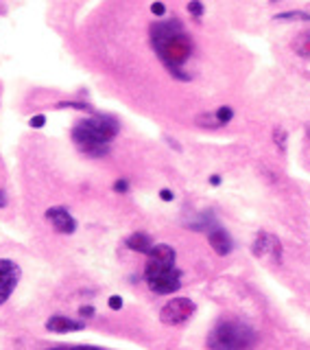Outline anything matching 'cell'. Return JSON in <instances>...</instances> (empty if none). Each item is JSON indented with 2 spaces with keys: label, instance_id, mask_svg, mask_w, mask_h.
<instances>
[{
  "label": "cell",
  "instance_id": "cell-1",
  "mask_svg": "<svg viewBox=\"0 0 310 350\" xmlns=\"http://www.w3.org/2000/svg\"><path fill=\"white\" fill-rule=\"evenodd\" d=\"M149 33H151V44H153L158 57L162 60V64H164L177 79L188 81L190 77L183 72V64L193 55V40L183 31L181 22L177 18L153 22Z\"/></svg>",
  "mask_w": 310,
  "mask_h": 350
},
{
  "label": "cell",
  "instance_id": "cell-2",
  "mask_svg": "<svg viewBox=\"0 0 310 350\" xmlns=\"http://www.w3.org/2000/svg\"><path fill=\"white\" fill-rule=\"evenodd\" d=\"M118 121L109 114H94L72 127V140L90 158H103L109 153V142L118 134Z\"/></svg>",
  "mask_w": 310,
  "mask_h": 350
},
{
  "label": "cell",
  "instance_id": "cell-3",
  "mask_svg": "<svg viewBox=\"0 0 310 350\" xmlns=\"http://www.w3.org/2000/svg\"><path fill=\"white\" fill-rule=\"evenodd\" d=\"M210 350H252L258 344V333L240 319L227 317L214 324V328L205 337Z\"/></svg>",
  "mask_w": 310,
  "mask_h": 350
},
{
  "label": "cell",
  "instance_id": "cell-4",
  "mask_svg": "<svg viewBox=\"0 0 310 350\" xmlns=\"http://www.w3.org/2000/svg\"><path fill=\"white\" fill-rule=\"evenodd\" d=\"M144 278H146L149 289L158 296L173 294V291H177L181 287L179 269H175V265H166V262H158V260H151V258L146 260Z\"/></svg>",
  "mask_w": 310,
  "mask_h": 350
},
{
  "label": "cell",
  "instance_id": "cell-5",
  "mask_svg": "<svg viewBox=\"0 0 310 350\" xmlns=\"http://www.w3.org/2000/svg\"><path fill=\"white\" fill-rule=\"evenodd\" d=\"M195 309L197 306L190 298H173V300H168L162 306L160 319H162V324H166V326H179L193 317Z\"/></svg>",
  "mask_w": 310,
  "mask_h": 350
},
{
  "label": "cell",
  "instance_id": "cell-6",
  "mask_svg": "<svg viewBox=\"0 0 310 350\" xmlns=\"http://www.w3.org/2000/svg\"><path fill=\"white\" fill-rule=\"evenodd\" d=\"M20 280V267L9 258H0V304L9 300Z\"/></svg>",
  "mask_w": 310,
  "mask_h": 350
},
{
  "label": "cell",
  "instance_id": "cell-7",
  "mask_svg": "<svg viewBox=\"0 0 310 350\" xmlns=\"http://www.w3.org/2000/svg\"><path fill=\"white\" fill-rule=\"evenodd\" d=\"M254 256L271 258L273 262H280L282 260V243L269 232H260L254 241Z\"/></svg>",
  "mask_w": 310,
  "mask_h": 350
},
{
  "label": "cell",
  "instance_id": "cell-8",
  "mask_svg": "<svg viewBox=\"0 0 310 350\" xmlns=\"http://www.w3.org/2000/svg\"><path fill=\"white\" fill-rule=\"evenodd\" d=\"M46 219L50 221V225L59 232V235H72L77 230V221L68 210L61 208V206H55V208H48L46 210Z\"/></svg>",
  "mask_w": 310,
  "mask_h": 350
},
{
  "label": "cell",
  "instance_id": "cell-9",
  "mask_svg": "<svg viewBox=\"0 0 310 350\" xmlns=\"http://www.w3.org/2000/svg\"><path fill=\"white\" fill-rule=\"evenodd\" d=\"M208 241H210V245H212V250L219 254V256H227V254L232 252V237L227 235V232L223 228H219V225H214V228L208 230Z\"/></svg>",
  "mask_w": 310,
  "mask_h": 350
},
{
  "label": "cell",
  "instance_id": "cell-10",
  "mask_svg": "<svg viewBox=\"0 0 310 350\" xmlns=\"http://www.w3.org/2000/svg\"><path fill=\"white\" fill-rule=\"evenodd\" d=\"M46 328H48L50 333H75V331H81V328H83V324L75 322V319H70V317L55 315V317H50L48 322H46Z\"/></svg>",
  "mask_w": 310,
  "mask_h": 350
},
{
  "label": "cell",
  "instance_id": "cell-11",
  "mask_svg": "<svg viewBox=\"0 0 310 350\" xmlns=\"http://www.w3.org/2000/svg\"><path fill=\"white\" fill-rule=\"evenodd\" d=\"M151 260H158V262H166V265H175V250L171 245H166V243H158V245H153L149 254H146Z\"/></svg>",
  "mask_w": 310,
  "mask_h": 350
},
{
  "label": "cell",
  "instance_id": "cell-12",
  "mask_svg": "<svg viewBox=\"0 0 310 350\" xmlns=\"http://www.w3.org/2000/svg\"><path fill=\"white\" fill-rule=\"evenodd\" d=\"M127 247L134 252H140V254H149V250L153 247V239L146 235V232H134V235L127 239Z\"/></svg>",
  "mask_w": 310,
  "mask_h": 350
},
{
  "label": "cell",
  "instance_id": "cell-13",
  "mask_svg": "<svg viewBox=\"0 0 310 350\" xmlns=\"http://www.w3.org/2000/svg\"><path fill=\"white\" fill-rule=\"evenodd\" d=\"M293 50L304 60H310V31H301L297 38L293 40Z\"/></svg>",
  "mask_w": 310,
  "mask_h": 350
},
{
  "label": "cell",
  "instance_id": "cell-14",
  "mask_svg": "<svg viewBox=\"0 0 310 350\" xmlns=\"http://www.w3.org/2000/svg\"><path fill=\"white\" fill-rule=\"evenodd\" d=\"M197 125L199 127H210V129H216V127H223L216 119V114H201L197 116Z\"/></svg>",
  "mask_w": 310,
  "mask_h": 350
},
{
  "label": "cell",
  "instance_id": "cell-15",
  "mask_svg": "<svg viewBox=\"0 0 310 350\" xmlns=\"http://www.w3.org/2000/svg\"><path fill=\"white\" fill-rule=\"evenodd\" d=\"M273 20H275V22H282V20H308L310 22V13H306V11H284V13H277Z\"/></svg>",
  "mask_w": 310,
  "mask_h": 350
},
{
  "label": "cell",
  "instance_id": "cell-16",
  "mask_svg": "<svg viewBox=\"0 0 310 350\" xmlns=\"http://www.w3.org/2000/svg\"><path fill=\"white\" fill-rule=\"evenodd\" d=\"M286 140H289V136H286L284 127H275V129H273V142H275V147L282 153L286 151Z\"/></svg>",
  "mask_w": 310,
  "mask_h": 350
},
{
  "label": "cell",
  "instance_id": "cell-17",
  "mask_svg": "<svg viewBox=\"0 0 310 350\" xmlns=\"http://www.w3.org/2000/svg\"><path fill=\"white\" fill-rule=\"evenodd\" d=\"M216 119H219L221 125H227V123H230V121L234 119V109H232L230 105L219 107V109H216Z\"/></svg>",
  "mask_w": 310,
  "mask_h": 350
},
{
  "label": "cell",
  "instance_id": "cell-18",
  "mask_svg": "<svg viewBox=\"0 0 310 350\" xmlns=\"http://www.w3.org/2000/svg\"><path fill=\"white\" fill-rule=\"evenodd\" d=\"M57 107H72V109H79V112H94L92 105L77 103V101H61V103H57Z\"/></svg>",
  "mask_w": 310,
  "mask_h": 350
},
{
  "label": "cell",
  "instance_id": "cell-19",
  "mask_svg": "<svg viewBox=\"0 0 310 350\" xmlns=\"http://www.w3.org/2000/svg\"><path fill=\"white\" fill-rule=\"evenodd\" d=\"M203 3L201 0H190V5H188V13L190 16H195V18H201L203 16Z\"/></svg>",
  "mask_w": 310,
  "mask_h": 350
},
{
  "label": "cell",
  "instance_id": "cell-20",
  "mask_svg": "<svg viewBox=\"0 0 310 350\" xmlns=\"http://www.w3.org/2000/svg\"><path fill=\"white\" fill-rule=\"evenodd\" d=\"M28 125H31L33 129H42L44 125H46V116H44V114H35V116H31Z\"/></svg>",
  "mask_w": 310,
  "mask_h": 350
},
{
  "label": "cell",
  "instance_id": "cell-21",
  "mask_svg": "<svg viewBox=\"0 0 310 350\" xmlns=\"http://www.w3.org/2000/svg\"><path fill=\"white\" fill-rule=\"evenodd\" d=\"M151 13H153V16H158V18H162L166 13V5L160 3V0H158V3H153L151 5Z\"/></svg>",
  "mask_w": 310,
  "mask_h": 350
},
{
  "label": "cell",
  "instance_id": "cell-22",
  "mask_svg": "<svg viewBox=\"0 0 310 350\" xmlns=\"http://www.w3.org/2000/svg\"><path fill=\"white\" fill-rule=\"evenodd\" d=\"M107 304H109V309L120 311V309H122V298H120V296H112V298L107 300Z\"/></svg>",
  "mask_w": 310,
  "mask_h": 350
},
{
  "label": "cell",
  "instance_id": "cell-23",
  "mask_svg": "<svg viewBox=\"0 0 310 350\" xmlns=\"http://www.w3.org/2000/svg\"><path fill=\"white\" fill-rule=\"evenodd\" d=\"M114 191H116V193H127V191H129V182H127V180H118V182H114Z\"/></svg>",
  "mask_w": 310,
  "mask_h": 350
},
{
  "label": "cell",
  "instance_id": "cell-24",
  "mask_svg": "<svg viewBox=\"0 0 310 350\" xmlns=\"http://www.w3.org/2000/svg\"><path fill=\"white\" fill-rule=\"evenodd\" d=\"M160 197H162V199H164V201H173V191H168V188H162V191H160Z\"/></svg>",
  "mask_w": 310,
  "mask_h": 350
},
{
  "label": "cell",
  "instance_id": "cell-25",
  "mask_svg": "<svg viewBox=\"0 0 310 350\" xmlns=\"http://www.w3.org/2000/svg\"><path fill=\"white\" fill-rule=\"evenodd\" d=\"M59 350H101V348H92V346H72V348H59Z\"/></svg>",
  "mask_w": 310,
  "mask_h": 350
},
{
  "label": "cell",
  "instance_id": "cell-26",
  "mask_svg": "<svg viewBox=\"0 0 310 350\" xmlns=\"http://www.w3.org/2000/svg\"><path fill=\"white\" fill-rule=\"evenodd\" d=\"M81 315H83V317H92L94 315L92 306H83V309H81Z\"/></svg>",
  "mask_w": 310,
  "mask_h": 350
},
{
  "label": "cell",
  "instance_id": "cell-27",
  "mask_svg": "<svg viewBox=\"0 0 310 350\" xmlns=\"http://www.w3.org/2000/svg\"><path fill=\"white\" fill-rule=\"evenodd\" d=\"M7 201H9V199H7L5 188H0V208H5V206H7Z\"/></svg>",
  "mask_w": 310,
  "mask_h": 350
},
{
  "label": "cell",
  "instance_id": "cell-28",
  "mask_svg": "<svg viewBox=\"0 0 310 350\" xmlns=\"http://www.w3.org/2000/svg\"><path fill=\"white\" fill-rule=\"evenodd\" d=\"M210 184H212V186H219V184H221V175H212V178H210Z\"/></svg>",
  "mask_w": 310,
  "mask_h": 350
},
{
  "label": "cell",
  "instance_id": "cell-29",
  "mask_svg": "<svg viewBox=\"0 0 310 350\" xmlns=\"http://www.w3.org/2000/svg\"><path fill=\"white\" fill-rule=\"evenodd\" d=\"M269 3H271V5H275V3H280V0H269Z\"/></svg>",
  "mask_w": 310,
  "mask_h": 350
}]
</instances>
